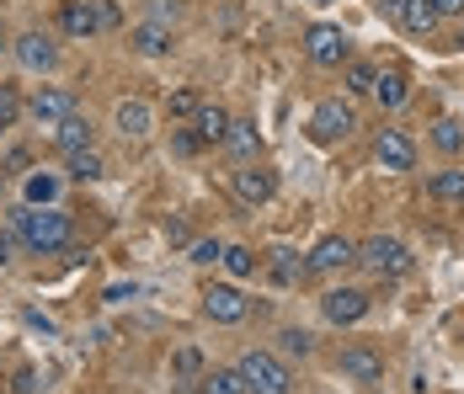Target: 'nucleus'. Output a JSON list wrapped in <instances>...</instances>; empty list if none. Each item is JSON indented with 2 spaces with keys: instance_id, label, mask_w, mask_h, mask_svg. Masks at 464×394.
Listing matches in <instances>:
<instances>
[{
  "instance_id": "15",
  "label": "nucleus",
  "mask_w": 464,
  "mask_h": 394,
  "mask_svg": "<svg viewBox=\"0 0 464 394\" xmlns=\"http://www.w3.org/2000/svg\"><path fill=\"white\" fill-rule=\"evenodd\" d=\"M373 101H379L384 112H401V107L411 101V75H406V70H395V64H390V70H379V81H373Z\"/></svg>"
},
{
  "instance_id": "40",
  "label": "nucleus",
  "mask_w": 464,
  "mask_h": 394,
  "mask_svg": "<svg viewBox=\"0 0 464 394\" xmlns=\"http://www.w3.org/2000/svg\"><path fill=\"white\" fill-rule=\"evenodd\" d=\"M27 325H33V331H44V336H53V320L38 314V309H27Z\"/></svg>"
},
{
  "instance_id": "27",
  "label": "nucleus",
  "mask_w": 464,
  "mask_h": 394,
  "mask_svg": "<svg viewBox=\"0 0 464 394\" xmlns=\"http://www.w3.org/2000/svg\"><path fill=\"white\" fill-rule=\"evenodd\" d=\"M342 70H347V91H353V96H373V81H379V70H373V64H363V59H347Z\"/></svg>"
},
{
  "instance_id": "6",
  "label": "nucleus",
  "mask_w": 464,
  "mask_h": 394,
  "mask_svg": "<svg viewBox=\"0 0 464 394\" xmlns=\"http://www.w3.org/2000/svg\"><path fill=\"white\" fill-rule=\"evenodd\" d=\"M230 192H235V203H240V208H262V203H273L278 176L267 171V166H256V160H246V166L230 176Z\"/></svg>"
},
{
  "instance_id": "39",
  "label": "nucleus",
  "mask_w": 464,
  "mask_h": 394,
  "mask_svg": "<svg viewBox=\"0 0 464 394\" xmlns=\"http://www.w3.org/2000/svg\"><path fill=\"white\" fill-rule=\"evenodd\" d=\"M96 16H102V27H118V5L112 0H96Z\"/></svg>"
},
{
  "instance_id": "31",
  "label": "nucleus",
  "mask_w": 464,
  "mask_h": 394,
  "mask_svg": "<svg viewBox=\"0 0 464 394\" xmlns=\"http://www.w3.org/2000/svg\"><path fill=\"white\" fill-rule=\"evenodd\" d=\"M219 262L230 266V277H251V272H256V251H246V245H225Z\"/></svg>"
},
{
  "instance_id": "42",
  "label": "nucleus",
  "mask_w": 464,
  "mask_h": 394,
  "mask_svg": "<svg viewBox=\"0 0 464 394\" xmlns=\"http://www.w3.org/2000/svg\"><path fill=\"white\" fill-rule=\"evenodd\" d=\"M438 5V16H464V0H432Z\"/></svg>"
},
{
  "instance_id": "32",
  "label": "nucleus",
  "mask_w": 464,
  "mask_h": 394,
  "mask_svg": "<svg viewBox=\"0 0 464 394\" xmlns=\"http://www.w3.org/2000/svg\"><path fill=\"white\" fill-rule=\"evenodd\" d=\"M219 256H225V245H219V240H192V245H187V262H192V266H214Z\"/></svg>"
},
{
  "instance_id": "41",
  "label": "nucleus",
  "mask_w": 464,
  "mask_h": 394,
  "mask_svg": "<svg viewBox=\"0 0 464 394\" xmlns=\"http://www.w3.org/2000/svg\"><path fill=\"white\" fill-rule=\"evenodd\" d=\"M166 240H171V245H187V224L171 219V224H166Z\"/></svg>"
},
{
  "instance_id": "3",
  "label": "nucleus",
  "mask_w": 464,
  "mask_h": 394,
  "mask_svg": "<svg viewBox=\"0 0 464 394\" xmlns=\"http://www.w3.org/2000/svg\"><path fill=\"white\" fill-rule=\"evenodd\" d=\"M358 262L369 266L373 277H406L411 272V251L395 235H369V240H358Z\"/></svg>"
},
{
  "instance_id": "36",
  "label": "nucleus",
  "mask_w": 464,
  "mask_h": 394,
  "mask_svg": "<svg viewBox=\"0 0 464 394\" xmlns=\"http://www.w3.org/2000/svg\"><path fill=\"white\" fill-rule=\"evenodd\" d=\"M16 112H22V101H16V91H11V86H0V129H5V123H11Z\"/></svg>"
},
{
  "instance_id": "29",
  "label": "nucleus",
  "mask_w": 464,
  "mask_h": 394,
  "mask_svg": "<svg viewBox=\"0 0 464 394\" xmlns=\"http://www.w3.org/2000/svg\"><path fill=\"white\" fill-rule=\"evenodd\" d=\"M198 107H203V96H198L192 86H182V91H171V96H166V118H171V123H177V118H192Z\"/></svg>"
},
{
  "instance_id": "2",
  "label": "nucleus",
  "mask_w": 464,
  "mask_h": 394,
  "mask_svg": "<svg viewBox=\"0 0 464 394\" xmlns=\"http://www.w3.org/2000/svg\"><path fill=\"white\" fill-rule=\"evenodd\" d=\"M240 379H246V394H288L294 389V373H288V362H283L278 351H246L240 362Z\"/></svg>"
},
{
  "instance_id": "8",
  "label": "nucleus",
  "mask_w": 464,
  "mask_h": 394,
  "mask_svg": "<svg viewBox=\"0 0 464 394\" xmlns=\"http://www.w3.org/2000/svg\"><path fill=\"white\" fill-rule=\"evenodd\" d=\"M373 155H379L384 171H411V166H417V139H411L406 129H379Z\"/></svg>"
},
{
  "instance_id": "26",
  "label": "nucleus",
  "mask_w": 464,
  "mask_h": 394,
  "mask_svg": "<svg viewBox=\"0 0 464 394\" xmlns=\"http://www.w3.org/2000/svg\"><path fill=\"white\" fill-rule=\"evenodd\" d=\"M203 394H246L240 368H214V373H203Z\"/></svg>"
},
{
  "instance_id": "18",
  "label": "nucleus",
  "mask_w": 464,
  "mask_h": 394,
  "mask_svg": "<svg viewBox=\"0 0 464 394\" xmlns=\"http://www.w3.org/2000/svg\"><path fill=\"white\" fill-rule=\"evenodd\" d=\"M230 123H235V118L219 107V101H203V107L192 112V129H198V139H203V144H225Z\"/></svg>"
},
{
  "instance_id": "12",
  "label": "nucleus",
  "mask_w": 464,
  "mask_h": 394,
  "mask_svg": "<svg viewBox=\"0 0 464 394\" xmlns=\"http://www.w3.org/2000/svg\"><path fill=\"white\" fill-rule=\"evenodd\" d=\"M336 368H342V373H347L353 384H369V389L379 384V379H384V357H379L373 347H342Z\"/></svg>"
},
{
  "instance_id": "9",
  "label": "nucleus",
  "mask_w": 464,
  "mask_h": 394,
  "mask_svg": "<svg viewBox=\"0 0 464 394\" xmlns=\"http://www.w3.org/2000/svg\"><path fill=\"white\" fill-rule=\"evenodd\" d=\"M369 304L373 299L363 293V288H331V293L321 299V314L331 320V325H358V320L369 314Z\"/></svg>"
},
{
  "instance_id": "23",
  "label": "nucleus",
  "mask_w": 464,
  "mask_h": 394,
  "mask_svg": "<svg viewBox=\"0 0 464 394\" xmlns=\"http://www.w3.org/2000/svg\"><path fill=\"white\" fill-rule=\"evenodd\" d=\"M427 192H432L438 203H449V208H464V171H438L427 181Z\"/></svg>"
},
{
  "instance_id": "17",
  "label": "nucleus",
  "mask_w": 464,
  "mask_h": 394,
  "mask_svg": "<svg viewBox=\"0 0 464 394\" xmlns=\"http://www.w3.org/2000/svg\"><path fill=\"white\" fill-rule=\"evenodd\" d=\"M112 123H118V133H123V139H144V133H150V123H155V112H150V101L129 96V101H118Z\"/></svg>"
},
{
  "instance_id": "34",
  "label": "nucleus",
  "mask_w": 464,
  "mask_h": 394,
  "mask_svg": "<svg viewBox=\"0 0 464 394\" xmlns=\"http://www.w3.org/2000/svg\"><path fill=\"white\" fill-rule=\"evenodd\" d=\"M177 16H182V5H177V0H150V16H144V22H160V27H171Z\"/></svg>"
},
{
  "instance_id": "13",
  "label": "nucleus",
  "mask_w": 464,
  "mask_h": 394,
  "mask_svg": "<svg viewBox=\"0 0 464 394\" xmlns=\"http://www.w3.org/2000/svg\"><path fill=\"white\" fill-rule=\"evenodd\" d=\"M59 27L70 33V38H96L102 33V16H96V0H59Z\"/></svg>"
},
{
  "instance_id": "1",
  "label": "nucleus",
  "mask_w": 464,
  "mask_h": 394,
  "mask_svg": "<svg viewBox=\"0 0 464 394\" xmlns=\"http://www.w3.org/2000/svg\"><path fill=\"white\" fill-rule=\"evenodd\" d=\"M70 235H75V224H70L64 208H53V203H44V208H22V245H27L33 256H53V251H64Z\"/></svg>"
},
{
  "instance_id": "19",
  "label": "nucleus",
  "mask_w": 464,
  "mask_h": 394,
  "mask_svg": "<svg viewBox=\"0 0 464 394\" xmlns=\"http://www.w3.org/2000/svg\"><path fill=\"white\" fill-rule=\"evenodd\" d=\"M395 22H401L406 33L427 38V33H438V22H443V16H438V5H432V0H401V16H395Z\"/></svg>"
},
{
  "instance_id": "5",
  "label": "nucleus",
  "mask_w": 464,
  "mask_h": 394,
  "mask_svg": "<svg viewBox=\"0 0 464 394\" xmlns=\"http://www.w3.org/2000/svg\"><path fill=\"white\" fill-rule=\"evenodd\" d=\"M353 129H358V107L342 101V96H331V101H321V107L310 112V139H315V144H342Z\"/></svg>"
},
{
  "instance_id": "24",
  "label": "nucleus",
  "mask_w": 464,
  "mask_h": 394,
  "mask_svg": "<svg viewBox=\"0 0 464 394\" xmlns=\"http://www.w3.org/2000/svg\"><path fill=\"white\" fill-rule=\"evenodd\" d=\"M310 272V262H299L294 251H273V262H267V277L278 283V288H288V283H299Z\"/></svg>"
},
{
  "instance_id": "4",
  "label": "nucleus",
  "mask_w": 464,
  "mask_h": 394,
  "mask_svg": "<svg viewBox=\"0 0 464 394\" xmlns=\"http://www.w3.org/2000/svg\"><path fill=\"white\" fill-rule=\"evenodd\" d=\"M304 59L321 64V70H342V64L353 59V38H347L342 27H331V22H315V27L304 33Z\"/></svg>"
},
{
  "instance_id": "11",
  "label": "nucleus",
  "mask_w": 464,
  "mask_h": 394,
  "mask_svg": "<svg viewBox=\"0 0 464 394\" xmlns=\"http://www.w3.org/2000/svg\"><path fill=\"white\" fill-rule=\"evenodd\" d=\"M16 64L33 70V75H48V70L59 64V43H53L48 33H22V38H16Z\"/></svg>"
},
{
  "instance_id": "33",
  "label": "nucleus",
  "mask_w": 464,
  "mask_h": 394,
  "mask_svg": "<svg viewBox=\"0 0 464 394\" xmlns=\"http://www.w3.org/2000/svg\"><path fill=\"white\" fill-rule=\"evenodd\" d=\"M53 197H59L53 176H27V203H53Z\"/></svg>"
},
{
  "instance_id": "43",
  "label": "nucleus",
  "mask_w": 464,
  "mask_h": 394,
  "mask_svg": "<svg viewBox=\"0 0 464 394\" xmlns=\"http://www.w3.org/2000/svg\"><path fill=\"white\" fill-rule=\"evenodd\" d=\"M379 5H384V16H390V22L401 16V0H379Z\"/></svg>"
},
{
  "instance_id": "37",
  "label": "nucleus",
  "mask_w": 464,
  "mask_h": 394,
  "mask_svg": "<svg viewBox=\"0 0 464 394\" xmlns=\"http://www.w3.org/2000/svg\"><path fill=\"white\" fill-rule=\"evenodd\" d=\"M134 293H140V288H134V283H112V288H107V293H102V299H107V304H129V299H134Z\"/></svg>"
},
{
  "instance_id": "25",
  "label": "nucleus",
  "mask_w": 464,
  "mask_h": 394,
  "mask_svg": "<svg viewBox=\"0 0 464 394\" xmlns=\"http://www.w3.org/2000/svg\"><path fill=\"white\" fill-rule=\"evenodd\" d=\"M310 351H315V336H310V331H299V325L278 331V357H299V362H304Z\"/></svg>"
},
{
  "instance_id": "30",
  "label": "nucleus",
  "mask_w": 464,
  "mask_h": 394,
  "mask_svg": "<svg viewBox=\"0 0 464 394\" xmlns=\"http://www.w3.org/2000/svg\"><path fill=\"white\" fill-rule=\"evenodd\" d=\"M70 176L75 181H96V176H107V166H102L96 149H81V155H70Z\"/></svg>"
},
{
  "instance_id": "21",
  "label": "nucleus",
  "mask_w": 464,
  "mask_h": 394,
  "mask_svg": "<svg viewBox=\"0 0 464 394\" xmlns=\"http://www.w3.org/2000/svg\"><path fill=\"white\" fill-rule=\"evenodd\" d=\"M225 144L235 149V160H240V166L262 155V133H256V123H230V133H225Z\"/></svg>"
},
{
  "instance_id": "20",
  "label": "nucleus",
  "mask_w": 464,
  "mask_h": 394,
  "mask_svg": "<svg viewBox=\"0 0 464 394\" xmlns=\"http://www.w3.org/2000/svg\"><path fill=\"white\" fill-rule=\"evenodd\" d=\"M129 48L144 53V59H160V53H171V27H160V22H140V27L129 33Z\"/></svg>"
},
{
  "instance_id": "38",
  "label": "nucleus",
  "mask_w": 464,
  "mask_h": 394,
  "mask_svg": "<svg viewBox=\"0 0 464 394\" xmlns=\"http://www.w3.org/2000/svg\"><path fill=\"white\" fill-rule=\"evenodd\" d=\"M16 394H38V368H22L16 373V384H11Z\"/></svg>"
},
{
  "instance_id": "10",
  "label": "nucleus",
  "mask_w": 464,
  "mask_h": 394,
  "mask_svg": "<svg viewBox=\"0 0 464 394\" xmlns=\"http://www.w3.org/2000/svg\"><path fill=\"white\" fill-rule=\"evenodd\" d=\"M27 112H33L44 129H53V123H64V118L75 112V91L70 86H38L33 101H27Z\"/></svg>"
},
{
  "instance_id": "14",
  "label": "nucleus",
  "mask_w": 464,
  "mask_h": 394,
  "mask_svg": "<svg viewBox=\"0 0 464 394\" xmlns=\"http://www.w3.org/2000/svg\"><path fill=\"white\" fill-rule=\"evenodd\" d=\"M353 262H358V240H347V235H325L321 245L310 251V272H342Z\"/></svg>"
},
{
  "instance_id": "7",
  "label": "nucleus",
  "mask_w": 464,
  "mask_h": 394,
  "mask_svg": "<svg viewBox=\"0 0 464 394\" xmlns=\"http://www.w3.org/2000/svg\"><path fill=\"white\" fill-rule=\"evenodd\" d=\"M203 314H208L214 325H240V320L251 314V299H246L235 283H214V288H203Z\"/></svg>"
},
{
  "instance_id": "35",
  "label": "nucleus",
  "mask_w": 464,
  "mask_h": 394,
  "mask_svg": "<svg viewBox=\"0 0 464 394\" xmlns=\"http://www.w3.org/2000/svg\"><path fill=\"white\" fill-rule=\"evenodd\" d=\"M171 149H177V155H198V149H203L198 129H177V133H171Z\"/></svg>"
},
{
  "instance_id": "16",
  "label": "nucleus",
  "mask_w": 464,
  "mask_h": 394,
  "mask_svg": "<svg viewBox=\"0 0 464 394\" xmlns=\"http://www.w3.org/2000/svg\"><path fill=\"white\" fill-rule=\"evenodd\" d=\"M92 139H96V129H92V118H81V112H70L64 123H53V144H59L64 160L81 155V149H92Z\"/></svg>"
},
{
  "instance_id": "22",
  "label": "nucleus",
  "mask_w": 464,
  "mask_h": 394,
  "mask_svg": "<svg viewBox=\"0 0 464 394\" xmlns=\"http://www.w3.org/2000/svg\"><path fill=\"white\" fill-rule=\"evenodd\" d=\"M203 373H208V362H203V347L182 341V347L171 351V379H203Z\"/></svg>"
},
{
  "instance_id": "28",
  "label": "nucleus",
  "mask_w": 464,
  "mask_h": 394,
  "mask_svg": "<svg viewBox=\"0 0 464 394\" xmlns=\"http://www.w3.org/2000/svg\"><path fill=\"white\" fill-rule=\"evenodd\" d=\"M432 144H438L443 155H459V149H464V123H454V118H438V123H432Z\"/></svg>"
}]
</instances>
